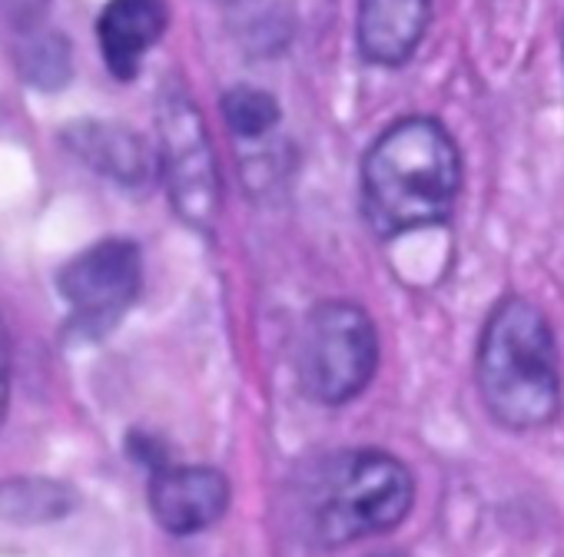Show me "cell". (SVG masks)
<instances>
[{"instance_id":"obj_1","label":"cell","mask_w":564,"mask_h":557,"mask_svg":"<svg viewBox=\"0 0 564 557\" xmlns=\"http://www.w3.org/2000/svg\"><path fill=\"white\" fill-rule=\"evenodd\" d=\"M462 186V150L435 117L395 120L362 160V209L382 239L448 222Z\"/></svg>"},{"instance_id":"obj_2","label":"cell","mask_w":564,"mask_h":557,"mask_svg":"<svg viewBox=\"0 0 564 557\" xmlns=\"http://www.w3.org/2000/svg\"><path fill=\"white\" fill-rule=\"evenodd\" d=\"M475 385L485 415L505 432H541L561 418V352L531 299L508 293L488 313L475 349Z\"/></svg>"},{"instance_id":"obj_3","label":"cell","mask_w":564,"mask_h":557,"mask_svg":"<svg viewBox=\"0 0 564 557\" xmlns=\"http://www.w3.org/2000/svg\"><path fill=\"white\" fill-rule=\"evenodd\" d=\"M303 504L310 534L326 547H343L399 527L415 504V478L382 448H352L310 474Z\"/></svg>"},{"instance_id":"obj_4","label":"cell","mask_w":564,"mask_h":557,"mask_svg":"<svg viewBox=\"0 0 564 557\" xmlns=\"http://www.w3.org/2000/svg\"><path fill=\"white\" fill-rule=\"evenodd\" d=\"M300 382L319 405H346L369 389L379 369V332L356 303H323L300 336Z\"/></svg>"},{"instance_id":"obj_5","label":"cell","mask_w":564,"mask_h":557,"mask_svg":"<svg viewBox=\"0 0 564 557\" xmlns=\"http://www.w3.org/2000/svg\"><path fill=\"white\" fill-rule=\"evenodd\" d=\"M160 173L176 216L209 236L219 219V170L206 120L196 100L180 87H166L156 103Z\"/></svg>"},{"instance_id":"obj_6","label":"cell","mask_w":564,"mask_h":557,"mask_svg":"<svg viewBox=\"0 0 564 557\" xmlns=\"http://www.w3.org/2000/svg\"><path fill=\"white\" fill-rule=\"evenodd\" d=\"M57 286L70 303L77 329L84 336H104L123 319V313L140 296L143 286L140 245L123 236L100 239L61 269Z\"/></svg>"},{"instance_id":"obj_7","label":"cell","mask_w":564,"mask_h":557,"mask_svg":"<svg viewBox=\"0 0 564 557\" xmlns=\"http://www.w3.org/2000/svg\"><path fill=\"white\" fill-rule=\"evenodd\" d=\"M150 507L163 531L199 534L229 507V481L203 465H160L150 481Z\"/></svg>"},{"instance_id":"obj_8","label":"cell","mask_w":564,"mask_h":557,"mask_svg":"<svg viewBox=\"0 0 564 557\" xmlns=\"http://www.w3.org/2000/svg\"><path fill=\"white\" fill-rule=\"evenodd\" d=\"M432 24V0H359L356 41L369 64L405 67Z\"/></svg>"},{"instance_id":"obj_9","label":"cell","mask_w":564,"mask_h":557,"mask_svg":"<svg viewBox=\"0 0 564 557\" xmlns=\"http://www.w3.org/2000/svg\"><path fill=\"white\" fill-rule=\"evenodd\" d=\"M166 24V0H110L97 21V41L107 70L120 84H130L143 70L147 54L163 41Z\"/></svg>"},{"instance_id":"obj_10","label":"cell","mask_w":564,"mask_h":557,"mask_svg":"<svg viewBox=\"0 0 564 557\" xmlns=\"http://www.w3.org/2000/svg\"><path fill=\"white\" fill-rule=\"evenodd\" d=\"M64 143L70 146L74 156H80L100 176L127 189H140L153 179V153L123 123L80 120L64 130Z\"/></svg>"},{"instance_id":"obj_11","label":"cell","mask_w":564,"mask_h":557,"mask_svg":"<svg viewBox=\"0 0 564 557\" xmlns=\"http://www.w3.org/2000/svg\"><path fill=\"white\" fill-rule=\"evenodd\" d=\"M223 117L226 127L239 140H262L279 127V103L269 90L259 87H232L223 97Z\"/></svg>"},{"instance_id":"obj_12","label":"cell","mask_w":564,"mask_h":557,"mask_svg":"<svg viewBox=\"0 0 564 557\" xmlns=\"http://www.w3.org/2000/svg\"><path fill=\"white\" fill-rule=\"evenodd\" d=\"M28 44L21 47V70L28 84L34 87H64L70 77V47L61 34H44L34 31L24 37Z\"/></svg>"},{"instance_id":"obj_13","label":"cell","mask_w":564,"mask_h":557,"mask_svg":"<svg viewBox=\"0 0 564 557\" xmlns=\"http://www.w3.org/2000/svg\"><path fill=\"white\" fill-rule=\"evenodd\" d=\"M47 4H51V0H0V18L11 24V31L28 37L34 31H41Z\"/></svg>"},{"instance_id":"obj_14","label":"cell","mask_w":564,"mask_h":557,"mask_svg":"<svg viewBox=\"0 0 564 557\" xmlns=\"http://www.w3.org/2000/svg\"><path fill=\"white\" fill-rule=\"evenodd\" d=\"M8 402H11V339L4 323H0V422L8 418Z\"/></svg>"},{"instance_id":"obj_15","label":"cell","mask_w":564,"mask_h":557,"mask_svg":"<svg viewBox=\"0 0 564 557\" xmlns=\"http://www.w3.org/2000/svg\"><path fill=\"white\" fill-rule=\"evenodd\" d=\"M376 557H405V554H399V550H389V554H376Z\"/></svg>"}]
</instances>
